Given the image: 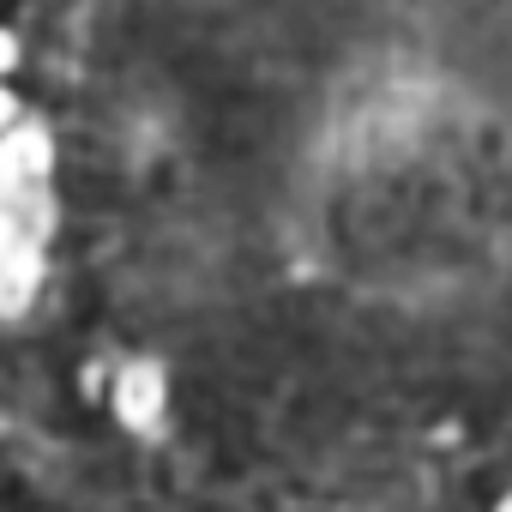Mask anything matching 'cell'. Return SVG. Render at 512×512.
Masks as SVG:
<instances>
[{
  "instance_id": "7a4b0ae2",
  "label": "cell",
  "mask_w": 512,
  "mask_h": 512,
  "mask_svg": "<svg viewBox=\"0 0 512 512\" xmlns=\"http://www.w3.org/2000/svg\"><path fill=\"white\" fill-rule=\"evenodd\" d=\"M49 169H55V139L37 121H19L13 133H0V187L31 193L49 181Z\"/></svg>"
},
{
  "instance_id": "3957f363",
  "label": "cell",
  "mask_w": 512,
  "mask_h": 512,
  "mask_svg": "<svg viewBox=\"0 0 512 512\" xmlns=\"http://www.w3.org/2000/svg\"><path fill=\"white\" fill-rule=\"evenodd\" d=\"M43 284V253L19 247V253H0V314H19Z\"/></svg>"
},
{
  "instance_id": "277c9868",
  "label": "cell",
  "mask_w": 512,
  "mask_h": 512,
  "mask_svg": "<svg viewBox=\"0 0 512 512\" xmlns=\"http://www.w3.org/2000/svg\"><path fill=\"white\" fill-rule=\"evenodd\" d=\"M13 127H19V97L0 85V133H13Z\"/></svg>"
},
{
  "instance_id": "8992f818",
  "label": "cell",
  "mask_w": 512,
  "mask_h": 512,
  "mask_svg": "<svg viewBox=\"0 0 512 512\" xmlns=\"http://www.w3.org/2000/svg\"><path fill=\"white\" fill-rule=\"evenodd\" d=\"M494 512H512V494H506V500H500V506H494Z\"/></svg>"
},
{
  "instance_id": "5b68a950",
  "label": "cell",
  "mask_w": 512,
  "mask_h": 512,
  "mask_svg": "<svg viewBox=\"0 0 512 512\" xmlns=\"http://www.w3.org/2000/svg\"><path fill=\"white\" fill-rule=\"evenodd\" d=\"M13 67H19V37L0 31V73H13Z\"/></svg>"
},
{
  "instance_id": "6da1fadb",
  "label": "cell",
  "mask_w": 512,
  "mask_h": 512,
  "mask_svg": "<svg viewBox=\"0 0 512 512\" xmlns=\"http://www.w3.org/2000/svg\"><path fill=\"white\" fill-rule=\"evenodd\" d=\"M109 410L127 434H157L169 416V380L157 362H127L109 386Z\"/></svg>"
}]
</instances>
